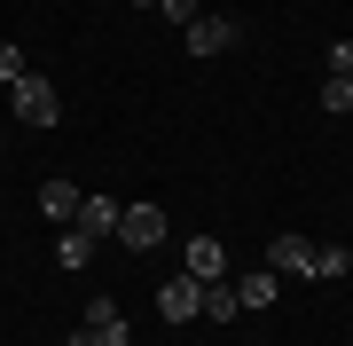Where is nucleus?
<instances>
[{"label": "nucleus", "mask_w": 353, "mask_h": 346, "mask_svg": "<svg viewBox=\"0 0 353 346\" xmlns=\"http://www.w3.org/2000/svg\"><path fill=\"white\" fill-rule=\"evenodd\" d=\"M236 291H243V307H275V299H283V276L275 268H252V276H236Z\"/></svg>", "instance_id": "obj_10"}, {"label": "nucleus", "mask_w": 353, "mask_h": 346, "mask_svg": "<svg viewBox=\"0 0 353 346\" xmlns=\"http://www.w3.org/2000/svg\"><path fill=\"white\" fill-rule=\"evenodd\" d=\"M24 71H32V64H24V48H8V39H0V87H16Z\"/></svg>", "instance_id": "obj_16"}, {"label": "nucleus", "mask_w": 353, "mask_h": 346, "mask_svg": "<svg viewBox=\"0 0 353 346\" xmlns=\"http://www.w3.org/2000/svg\"><path fill=\"white\" fill-rule=\"evenodd\" d=\"M157 315H165V323H189V315H204V283H196L189 268H181V276L157 291Z\"/></svg>", "instance_id": "obj_4"}, {"label": "nucleus", "mask_w": 353, "mask_h": 346, "mask_svg": "<svg viewBox=\"0 0 353 346\" xmlns=\"http://www.w3.org/2000/svg\"><path fill=\"white\" fill-rule=\"evenodd\" d=\"M118 213H126V205H110V197H79V220H71V229H87L102 244V236H118Z\"/></svg>", "instance_id": "obj_8"}, {"label": "nucleus", "mask_w": 353, "mask_h": 346, "mask_svg": "<svg viewBox=\"0 0 353 346\" xmlns=\"http://www.w3.org/2000/svg\"><path fill=\"white\" fill-rule=\"evenodd\" d=\"M8 95H16V118H24V126H55V118H63V95H55L39 71H24Z\"/></svg>", "instance_id": "obj_1"}, {"label": "nucleus", "mask_w": 353, "mask_h": 346, "mask_svg": "<svg viewBox=\"0 0 353 346\" xmlns=\"http://www.w3.org/2000/svg\"><path fill=\"white\" fill-rule=\"evenodd\" d=\"M118 236H126V252H157L165 244V213L157 205H126L118 213Z\"/></svg>", "instance_id": "obj_2"}, {"label": "nucleus", "mask_w": 353, "mask_h": 346, "mask_svg": "<svg viewBox=\"0 0 353 346\" xmlns=\"http://www.w3.org/2000/svg\"><path fill=\"white\" fill-rule=\"evenodd\" d=\"M63 346H102V338H94V331H71V338H63Z\"/></svg>", "instance_id": "obj_18"}, {"label": "nucleus", "mask_w": 353, "mask_h": 346, "mask_svg": "<svg viewBox=\"0 0 353 346\" xmlns=\"http://www.w3.org/2000/svg\"><path fill=\"white\" fill-rule=\"evenodd\" d=\"M39 213H48V220H79V189H71L63 173H55V181H39Z\"/></svg>", "instance_id": "obj_9"}, {"label": "nucleus", "mask_w": 353, "mask_h": 346, "mask_svg": "<svg viewBox=\"0 0 353 346\" xmlns=\"http://www.w3.org/2000/svg\"><path fill=\"white\" fill-rule=\"evenodd\" d=\"M157 16H165V24H181V32H189L196 16H204V0H157Z\"/></svg>", "instance_id": "obj_15"}, {"label": "nucleus", "mask_w": 353, "mask_h": 346, "mask_svg": "<svg viewBox=\"0 0 353 346\" xmlns=\"http://www.w3.org/2000/svg\"><path fill=\"white\" fill-rule=\"evenodd\" d=\"M322 79H353V39H330L322 48Z\"/></svg>", "instance_id": "obj_14"}, {"label": "nucleus", "mask_w": 353, "mask_h": 346, "mask_svg": "<svg viewBox=\"0 0 353 346\" xmlns=\"http://www.w3.org/2000/svg\"><path fill=\"white\" fill-rule=\"evenodd\" d=\"M322 110H353V79H322Z\"/></svg>", "instance_id": "obj_17"}, {"label": "nucleus", "mask_w": 353, "mask_h": 346, "mask_svg": "<svg viewBox=\"0 0 353 346\" xmlns=\"http://www.w3.org/2000/svg\"><path fill=\"white\" fill-rule=\"evenodd\" d=\"M189 276H196V283H228V252H220V236H189Z\"/></svg>", "instance_id": "obj_7"}, {"label": "nucleus", "mask_w": 353, "mask_h": 346, "mask_svg": "<svg viewBox=\"0 0 353 346\" xmlns=\"http://www.w3.org/2000/svg\"><path fill=\"white\" fill-rule=\"evenodd\" d=\"M87 331H94L102 346H134V323H126L118 299H87Z\"/></svg>", "instance_id": "obj_5"}, {"label": "nucleus", "mask_w": 353, "mask_h": 346, "mask_svg": "<svg viewBox=\"0 0 353 346\" xmlns=\"http://www.w3.org/2000/svg\"><path fill=\"white\" fill-rule=\"evenodd\" d=\"M314 236H267V268L275 276H314Z\"/></svg>", "instance_id": "obj_3"}, {"label": "nucleus", "mask_w": 353, "mask_h": 346, "mask_svg": "<svg viewBox=\"0 0 353 346\" xmlns=\"http://www.w3.org/2000/svg\"><path fill=\"white\" fill-rule=\"evenodd\" d=\"M55 260H63V268H87V260H94V236L87 229H63V236H55Z\"/></svg>", "instance_id": "obj_12"}, {"label": "nucleus", "mask_w": 353, "mask_h": 346, "mask_svg": "<svg viewBox=\"0 0 353 346\" xmlns=\"http://www.w3.org/2000/svg\"><path fill=\"white\" fill-rule=\"evenodd\" d=\"M236 48V16H196L189 24V55H228Z\"/></svg>", "instance_id": "obj_6"}, {"label": "nucleus", "mask_w": 353, "mask_h": 346, "mask_svg": "<svg viewBox=\"0 0 353 346\" xmlns=\"http://www.w3.org/2000/svg\"><path fill=\"white\" fill-rule=\"evenodd\" d=\"M126 8H157V0H126Z\"/></svg>", "instance_id": "obj_19"}, {"label": "nucleus", "mask_w": 353, "mask_h": 346, "mask_svg": "<svg viewBox=\"0 0 353 346\" xmlns=\"http://www.w3.org/2000/svg\"><path fill=\"white\" fill-rule=\"evenodd\" d=\"M204 315H212V323H236L243 315V291H236V283H204Z\"/></svg>", "instance_id": "obj_11"}, {"label": "nucleus", "mask_w": 353, "mask_h": 346, "mask_svg": "<svg viewBox=\"0 0 353 346\" xmlns=\"http://www.w3.org/2000/svg\"><path fill=\"white\" fill-rule=\"evenodd\" d=\"M314 276H330V283L353 276V252H345V244H322V252H314Z\"/></svg>", "instance_id": "obj_13"}]
</instances>
